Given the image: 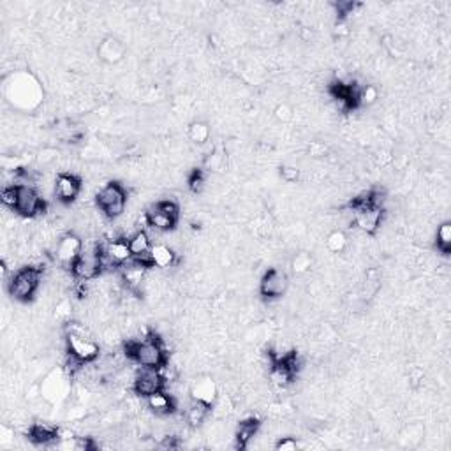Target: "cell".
<instances>
[{"label": "cell", "instance_id": "obj_1", "mask_svg": "<svg viewBox=\"0 0 451 451\" xmlns=\"http://www.w3.org/2000/svg\"><path fill=\"white\" fill-rule=\"evenodd\" d=\"M4 97L13 108L32 111L42 102L45 92L41 83L31 72H15L4 81Z\"/></svg>", "mask_w": 451, "mask_h": 451}, {"label": "cell", "instance_id": "obj_2", "mask_svg": "<svg viewBox=\"0 0 451 451\" xmlns=\"http://www.w3.org/2000/svg\"><path fill=\"white\" fill-rule=\"evenodd\" d=\"M125 356L141 369H164L168 365V351L162 338L155 331H148L147 337L139 340H127Z\"/></svg>", "mask_w": 451, "mask_h": 451}, {"label": "cell", "instance_id": "obj_3", "mask_svg": "<svg viewBox=\"0 0 451 451\" xmlns=\"http://www.w3.org/2000/svg\"><path fill=\"white\" fill-rule=\"evenodd\" d=\"M42 268L41 267H23L11 275L8 280V293L13 300L19 303H29L34 300L39 286H41Z\"/></svg>", "mask_w": 451, "mask_h": 451}, {"label": "cell", "instance_id": "obj_4", "mask_svg": "<svg viewBox=\"0 0 451 451\" xmlns=\"http://www.w3.org/2000/svg\"><path fill=\"white\" fill-rule=\"evenodd\" d=\"M95 205L106 219H118L124 215L127 207V189L120 182H108L104 187L99 189Z\"/></svg>", "mask_w": 451, "mask_h": 451}, {"label": "cell", "instance_id": "obj_5", "mask_svg": "<svg viewBox=\"0 0 451 451\" xmlns=\"http://www.w3.org/2000/svg\"><path fill=\"white\" fill-rule=\"evenodd\" d=\"M180 205L175 200H161L145 212V222L155 231H173L180 221Z\"/></svg>", "mask_w": 451, "mask_h": 451}, {"label": "cell", "instance_id": "obj_6", "mask_svg": "<svg viewBox=\"0 0 451 451\" xmlns=\"http://www.w3.org/2000/svg\"><path fill=\"white\" fill-rule=\"evenodd\" d=\"M16 185V203L13 210L25 219H35L46 212V201L41 192L31 184Z\"/></svg>", "mask_w": 451, "mask_h": 451}, {"label": "cell", "instance_id": "obj_7", "mask_svg": "<svg viewBox=\"0 0 451 451\" xmlns=\"http://www.w3.org/2000/svg\"><path fill=\"white\" fill-rule=\"evenodd\" d=\"M65 349H68L69 358H72V360L81 365L92 363L101 354V347L95 340H92L87 335L71 333V331L65 333Z\"/></svg>", "mask_w": 451, "mask_h": 451}, {"label": "cell", "instance_id": "obj_8", "mask_svg": "<svg viewBox=\"0 0 451 451\" xmlns=\"http://www.w3.org/2000/svg\"><path fill=\"white\" fill-rule=\"evenodd\" d=\"M69 393L68 376L62 369H53L46 374L45 379L39 384V397L49 406H55L61 400H64Z\"/></svg>", "mask_w": 451, "mask_h": 451}, {"label": "cell", "instance_id": "obj_9", "mask_svg": "<svg viewBox=\"0 0 451 451\" xmlns=\"http://www.w3.org/2000/svg\"><path fill=\"white\" fill-rule=\"evenodd\" d=\"M71 274L78 280H94L99 275L104 274L101 264V245H94L92 248L83 247L81 256L71 267Z\"/></svg>", "mask_w": 451, "mask_h": 451}, {"label": "cell", "instance_id": "obj_10", "mask_svg": "<svg viewBox=\"0 0 451 451\" xmlns=\"http://www.w3.org/2000/svg\"><path fill=\"white\" fill-rule=\"evenodd\" d=\"M290 290V277L286 271L278 268H270L263 274L260 280V293L267 300H277L282 298Z\"/></svg>", "mask_w": 451, "mask_h": 451}, {"label": "cell", "instance_id": "obj_11", "mask_svg": "<svg viewBox=\"0 0 451 451\" xmlns=\"http://www.w3.org/2000/svg\"><path fill=\"white\" fill-rule=\"evenodd\" d=\"M83 247H85V244H83L81 237L76 235L74 231H69V233L62 235L61 240L56 242L55 247L56 263L62 264V267L71 268L72 264H74V261L81 256Z\"/></svg>", "mask_w": 451, "mask_h": 451}, {"label": "cell", "instance_id": "obj_12", "mask_svg": "<svg viewBox=\"0 0 451 451\" xmlns=\"http://www.w3.org/2000/svg\"><path fill=\"white\" fill-rule=\"evenodd\" d=\"M164 388L166 379L161 370L157 369H141L134 376V381H132V390L141 399H147L152 393L164 390Z\"/></svg>", "mask_w": 451, "mask_h": 451}, {"label": "cell", "instance_id": "obj_13", "mask_svg": "<svg viewBox=\"0 0 451 451\" xmlns=\"http://www.w3.org/2000/svg\"><path fill=\"white\" fill-rule=\"evenodd\" d=\"M83 182L74 173H58L55 178V198L62 205H71L81 194Z\"/></svg>", "mask_w": 451, "mask_h": 451}, {"label": "cell", "instance_id": "obj_14", "mask_svg": "<svg viewBox=\"0 0 451 451\" xmlns=\"http://www.w3.org/2000/svg\"><path fill=\"white\" fill-rule=\"evenodd\" d=\"M191 400L214 407L219 400V386L210 376H201L191 384Z\"/></svg>", "mask_w": 451, "mask_h": 451}, {"label": "cell", "instance_id": "obj_15", "mask_svg": "<svg viewBox=\"0 0 451 451\" xmlns=\"http://www.w3.org/2000/svg\"><path fill=\"white\" fill-rule=\"evenodd\" d=\"M125 53H127V46L122 39L115 38V35H106L97 46L99 61L108 65H115L124 61Z\"/></svg>", "mask_w": 451, "mask_h": 451}, {"label": "cell", "instance_id": "obj_16", "mask_svg": "<svg viewBox=\"0 0 451 451\" xmlns=\"http://www.w3.org/2000/svg\"><path fill=\"white\" fill-rule=\"evenodd\" d=\"M102 252H104L106 258H108V260L111 261V263L115 264L117 268L124 267L125 263H129V261L132 260L131 248H129V242H127V238H124V237L113 238V240L106 242V244L102 245Z\"/></svg>", "mask_w": 451, "mask_h": 451}, {"label": "cell", "instance_id": "obj_17", "mask_svg": "<svg viewBox=\"0 0 451 451\" xmlns=\"http://www.w3.org/2000/svg\"><path fill=\"white\" fill-rule=\"evenodd\" d=\"M61 439V429L48 421H35L29 429V441L38 446H48Z\"/></svg>", "mask_w": 451, "mask_h": 451}, {"label": "cell", "instance_id": "obj_18", "mask_svg": "<svg viewBox=\"0 0 451 451\" xmlns=\"http://www.w3.org/2000/svg\"><path fill=\"white\" fill-rule=\"evenodd\" d=\"M147 406L157 416H169L177 411V402H175L173 395H169L168 391L159 390L155 393H152L150 397H147Z\"/></svg>", "mask_w": 451, "mask_h": 451}, {"label": "cell", "instance_id": "obj_19", "mask_svg": "<svg viewBox=\"0 0 451 451\" xmlns=\"http://www.w3.org/2000/svg\"><path fill=\"white\" fill-rule=\"evenodd\" d=\"M261 429V421L258 418H247V420L240 421L235 430V446L238 450H247L248 444L254 441Z\"/></svg>", "mask_w": 451, "mask_h": 451}, {"label": "cell", "instance_id": "obj_20", "mask_svg": "<svg viewBox=\"0 0 451 451\" xmlns=\"http://www.w3.org/2000/svg\"><path fill=\"white\" fill-rule=\"evenodd\" d=\"M150 254H152V263H154V268H161V270L175 267L178 261L177 252L164 244L154 245L150 251Z\"/></svg>", "mask_w": 451, "mask_h": 451}, {"label": "cell", "instance_id": "obj_21", "mask_svg": "<svg viewBox=\"0 0 451 451\" xmlns=\"http://www.w3.org/2000/svg\"><path fill=\"white\" fill-rule=\"evenodd\" d=\"M210 411H212V407L207 406V404H201V402H196V400H192L191 406H189L187 411H185V421H187L192 429H198V427H201L205 421H207Z\"/></svg>", "mask_w": 451, "mask_h": 451}, {"label": "cell", "instance_id": "obj_22", "mask_svg": "<svg viewBox=\"0 0 451 451\" xmlns=\"http://www.w3.org/2000/svg\"><path fill=\"white\" fill-rule=\"evenodd\" d=\"M127 242H129V248H131L132 258L147 254V252H150L152 247H154L150 240V235H148L145 230L134 231V233L127 238Z\"/></svg>", "mask_w": 451, "mask_h": 451}, {"label": "cell", "instance_id": "obj_23", "mask_svg": "<svg viewBox=\"0 0 451 451\" xmlns=\"http://www.w3.org/2000/svg\"><path fill=\"white\" fill-rule=\"evenodd\" d=\"M187 134H189V139H191L194 145H207L208 141H210V136H212L210 124L205 120L191 122Z\"/></svg>", "mask_w": 451, "mask_h": 451}, {"label": "cell", "instance_id": "obj_24", "mask_svg": "<svg viewBox=\"0 0 451 451\" xmlns=\"http://www.w3.org/2000/svg\"><path fill=\"white\" fill-rule=\"evenodd\" d=\"M436 247L441 254L448 256L451 252V222L444 221L437 226L436 231Z\"/></svg>", "mask_w": 451, "mask_h": 451}, {"label": "cell", "instance_id": "obj_25", "mask_svg": "<svg viewBox=\"0 0 451 451\" xmlns=\"http://www.w3.org/2000/svg\"><path fill=\"white\" fill-rule=\"evenodd\" d=\"M326 248L331 254H342L347 248V235L342 230H333L326 237Z\"/></svg>", "mask_w": 451, "mask_h": 451}, {"label": "cell", "instance_id": "obj_26", "mask_svg": "<svg viewBox=\"0 0 451 451\" xmlns=\"http://www.w3.org/2000/svg\"><path fill=\"white\" fill-rule=\"evenodd\" d=\"M187 185H189V189L194 192V194H198V192L203 191L205 185H207V171H205L203 168L192 169L191 175H189V178H187Z\"/></svg>", "mask_w": 451, "mask_h": 451}, {"label": "cell", "instance_id": "obj_27", "mask_svg": "<svg viewBox=\"0 0 451 451\" xmlns=\"http://www.w3.org/2000/svg\"><path fill=\"white\" fill-rule=\"evenodd\" d=\"M291 268L298 275L307 274L312 268V256L308 252H298V254H294L293 261H291Z\"/></svg>", "mask_w": 451, "mask_h": 451}, {"label": "cell", "instance_id": "obj_28", "mask_svg": "<svg viewBox=\"0 0 451 451\" xmlns=\"http://www.w3.org/2000/svg\"><path fill=\"white\" fill-rule=\"evenodd\" d=\"M379 99V92L374 85H363L358 92V106H372Z\"/></svg>", "mask_w": 451, "mask_h": 451}, {"label": "cell", "instance_id": "obj_29", "mask_svg": "<svg viewBox=\"0 0 451 451\" xmlns=\"http://www.w3.org/2000/svg\"><path fill=\"white\" fill-rule=\"evenodd\" d=\"M360 4L356 2H335V15H337V22H346V18L349 15H353L354 9L358 8Z\"/></svg>", "mask_w": 451, "mask_h": 451}, {"label": "cell", "instance_id": "obj_30", "mask_svg": "<svg viewBox=\"0 0 451 451\" xmlns=\"http://www.w3.org/2000/svg\"><path fill=\"white\" fill-rule=\"evenodd\" d=\"M278 175H280V178L286 182V184H294V182L300 180L301 171L296 168V166L284 164L280 166V169H278Z\"/></svg>", "mask_w": 451, "mask_h": 451}, {"label": "cell", "instance_id": "obj_31", "mask_svg": "<svg viewBox=\"0 0 451 451\" xmlns=\"http://www.w3.org/2000/svg\"><path fill=\"white\" fill-rule=\"evenodd\" d=\"M293 108H291L287 102H282V104H278L277 108H275L274 117L277 118L278 122H282V124H286V122H290L291 118H293Z\"/></svg>", "mask_w": 451, "mask_h": 451}, {"label": "cell", "instance_id": "obj_32", "mask_svg": "<svg viewBox=\"0 0 451 451\" xmlns=\"http://www.w3.org/2000/svg\"><path fill=\"white\" fill-rule=\"evenodd\" d=\"M0 200H2V205L8 208H15V203H16V185H8V187L2 189V192H0Z\"/></svg>", "mask_w": 451, "mask_h": 451}, {"label": "cell", "instance_id": "obj_33", "mask_svg": "<svg viewBox=\"0 0 451 451\" xmlns=\"http://www.w3.org/2000/svg\"><path fill=\"white\" fill-rule=\"evenodd\" d=\"M298 448H300V443L294 437H280L275 443V450L277 451H296Z\"/></svg>", "mask_w": 451, "mask_h": 451}, {"label": "cell", "instance_id": "obj_34", "mask_svg": "<svg viewBox=\"0 0 451 451\" xmlns=\"http://www.w3.org/2000/svg\"><path fill=\"white\" fill-rule=\"evenodd\" d=\"M97 448L95 441L92 437H74V450L76 451H94Z\"/></svg>", "mask_w": 451, "mask_h": 451}, {"label": "cell", "instance_id": "obj_35", "mask_svg": "<svg viewBox=\"0 0 451 451\" xmlns=\"http://www.w3.org/2000/svg\"><path fill=\"white\" fill-rule=\"evenodd\" d=\"M159 446L164 448V450H178V448H180V441H178V437H175V436H166V437H162V441L159 443Z\"/></svg>", "mask_w": 451, "mask_h": 451}]
</instances>
